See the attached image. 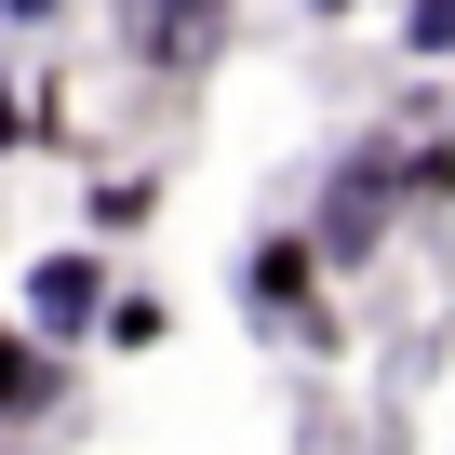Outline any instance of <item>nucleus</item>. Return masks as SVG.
I'll return each mask as SVG.
<instances>
[{
	"label": "nucleus",
	"mask_w": 455,
	"mask_h": 455,
	"mask_svg": "<svg viewBox=\"0 0 455 455\" xmlns=\"http://www.w3.org/2000/svg\"><path fill=\"white\" fill-rule=\"evenodd\" d=\"M402 228V134H362L322 161V201H308V255L322 268H375Z\"/></svg>",
	"instance_id": "f257e3e1"
},
{
	"label": "nucleus",
	"mask_w": 455,
	"mask_h": 455,
	"mask_svg": "<svg viewBox=\"0 0 455 455\" xmlns=\"http://www.w3.org/2000/svg\"><path fill=\"white\" fill-rule=\"evenodd\" d=\"M322 255H308V228H255L242 242V308L268 322V335H308V348H335V308H322Z\"/></svg>",
	"instance_id": "f03ea898"
},
{
	"label": "nucleus",
	"mask_w": 455,
	"mask_h": 455,
	"mask_svg": "<svg viewBox=\"0 0 455 455\" xmlns=\"http://www.w3.org/2000/svg\"><path fill=\"white\" fill-rule=\"evenodd\" d=\"M121 54L148 81H201L228 54V0H121Z\"/></svg>",
	"instance_id": "7ed1b4c3"
},
{
	"label": "nucleus",
	"mask_w": 455,
	"mask_h": 455,
	"mask_svg": "<svg viewBox=\"0 0 455 455\" xmlns=\"http://www.w3.org/2000/svg\"><path fill=\"white\" fill-rule=\"evenodd\" d=\"M94 308H108V255H94V242H68V255H28V335L81 348V335H94Z\"/></svg>",
	"instance_id": "20e7f679"
},
{
	"label": "nucleus",
	"mask_w": 455,
	"mask_h": 455,
	"mask_svg": "<svg viewBox=\"0 0 455 455\" xmlns=\"http://www.w3.org/2000/svg\"><path fill=\"white\" fill-rule=\"evenodd\" d=\"M54 402H68V348L28 335V322H0V428H28V415H54Z\"/></svg>",
	"instance_id": "39448f33"
},
{
	"label": "nucleus",
	"mask_w": 455,
	"mask_h": 455,
	"mask_svg": "<svg viewBox=\"0 0 455 455\" xmlns=\"http://www.w3.org/2000/svg\"><path fill=\"white\" fill-rule=\"evenodd\" d=\"M161 214V174H94V242H134Z\"/></svg>",
	"instance_id": "423d86ee"
},
{
	"label": "nucleus",
	"mask_w": 455,
	"mask_h": 455,
	"mask_svg": "<svg viewBox=\"0 0 455 455\" xmlns=\"http://www.w3.org/2000/svg\"><path fill=\"white\" fill-rule=\"evenodd\" d=\"M94 335H108V348H161V335H174V308H161V295H121V282H108Z\"/></svg>",
	"instance_id": "0eeeda50"
},
{
	"label": "nucleus",
	"mask_w": 455,
	"mask_h": 455,
	"mask_svg": "<svg viewBox=\"0 0 455 455\" xmlns=\"http://www.w3.org/2000/svg\"><path fill=\"white\" fill-rule=\"evenodd\" d=\"M402 54H415V68L455 54V0H402Z\"/></svg>",
	"instance_id": "6e6552de"
},
{
	"label": "nucleus",
	"mask_w": 455,
	"mask_h": 455,
	"mask_svg": "<svg viewBox=\"0 0 455 455\" xmlns=\"http://www.w3.org/2000/svg\"><path fill=\"white\" fill-rule=\"evenodd\" d=\"M442 188H455V134H415L402 148V201H442Z\"/></svg>",
	"instance_id": "1a4fd4ad"
},
{
	"label": "nucleus",
	"mask_w": 455,
	"mask_h": 455,
	"mask_svg": "<svg viewBox=\"0 0 455 455\" xmlns=\"http://www.w3.org/2000/svg\"><path fill=\"white\" fill-rule=\"evenodd\" d=\"M54 14H68V0H0V28H14V41H41Z\"/></svg>",
	"instance_id": "9d476101"
},
{
	"label": "nucleus",
	"mask_w": 455,
	"mask_h": 455,
	"mask_svg": "<svg viewBox=\"0 0 455 455\" xmlns=\"http://www.w3.org/2000/svg\"><path fill=\"white\" fill-rule=\"evenodd\" d=\"M28 148V94H14V68H0V161Z\"/></svg>",
	"instance_id": "9b49d317"
},
{
	"label": "nucleus",
	"mask_w": 455,
	"mask_h": 455,
	"mask_svg": "<svg viewBox=\"0 0 455 455\" xmlns=\"http://www.w3.org/2000/svg\"><path fill=\"white\" fill-rule=\"evenodd\" d=\"M308 14H348V0H308Z\"/></svg>",
	"instance_id": "f8f14e48"
}]
</instances>
